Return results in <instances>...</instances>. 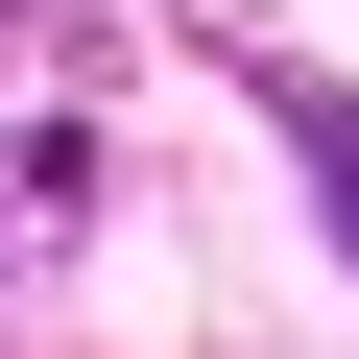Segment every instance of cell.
<instances>
[{
  "mask_svg": "<svg viewBox=\"0 0 359 359\" xmlns=\"http://www.w3.org/2000/svg\"><path fill=\"white\" fill-rule=\"evenodd\" d=\"M287 168H311V216L359 240V96H287Z\"/></svg>",
  "mask_w": 359,
  "mask_h": 359,
  "instance_id": "1",
  "label": "cell"
}]
</instances>
